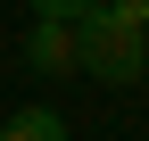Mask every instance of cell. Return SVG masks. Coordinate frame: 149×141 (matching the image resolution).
I'll list each match as a JSON object with an SVG mask.
<instances>
[{
	"instance_id": "obj_1",
	"label": "cell",
	"mask_w": 149,
	"mask_h": 141,
	"mask_svg": "<svg viewBox=\"0 0 149 141\" xmlns=\"http://www.w3.org/2000/svg\"><path fill=\"white\" fill-rule=\"evenodd\" d=\"M74 66H83L91 83H141L149 75V25H133L116 0L83 8L74 17Z\"/></svg>"
},
{
	"instance_id": "obj_3",
	"label": "cell",
	"mask_w": 149,
	"mask_h": 141,
	"mask_svg": "<svg viewBox=\"0 0 149 141\" xmlns=\"http://www.w3.org/2000/svg\"><path fill=\"white\" fill-rule=\"evenodd\" d=\"M0 141H66V116L58 108H17L8 125H0Z\"/></svg>"
},
{
	"instance_id": "obj_4",
	"label": "cell",
	"mask_w": 149,
	"mask_h": 141,
	"mask_svg": "<svg viewBox=\"0 0 149 141\" xmlns=\"http://www.w3.org/2000/svg\"><path fill=\"white\" fill-rule=\"evenodd\" d=\"M83 8H100V0H33V17H66V25H74Z\"/></svg>"
},
{
	"instance_id": "obj_2",
	"label": "cell",
	"mask_w": 149,
	"mask_h": 141,
	"mask_svg": "<svg viewBox=\"0 0 149 141\" xmlns=\"http://www.w3.org/2000/svg\"><path fill=\"white\" fill-rule=\"evenodd\" d=\"M25 66H33V75H74V25H66V17H33Z\"/></svg>"
},
{
	"instance_id": "obj_5",
	"label": "cell",
	"mask_w": 149,
	"mask_h": 141,
	"mask_svg": "<svg viewBox=\"0 0 149 141\" xmlns=\"http://www.w3.org/2000/svg\"><path fill=\"white\" fill-rule=\"evenodd\" d=\"M116 8H124V17H133V25H149V0H116Z\"/></svg>"
}]
</instances>
